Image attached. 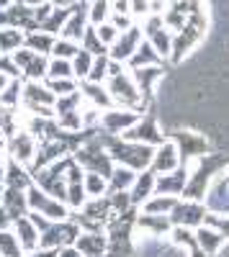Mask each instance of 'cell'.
I'll use <instances>...</instances> for the list:
<instances>
[{"instance_id":"cell-1","label":"cell","mask_w":229,"mask_h":257,"mask_svg":"<svg viewBox=\"0 0 229 257\" xmlns=\"http://www.w3.org/2000/svg\"><path fill=\"white\" fill-rule=\"evenodd\" d=\"M106 88L116 103V108H129V111H139V113H147L150 105L144 103L137 82L132 77V72L127 70V64L121 62H113L111 59V70H108V77H106Z\"/></svg>"},{"instance_id":"cell-2","label":"cell","mask_w":229,"mask_h":257,"mask_svg":"<svg viewBox=\"0 0 229 257\" xmlns=\"http://www.w3.org/2000/svg\"><path fill=\"white\" fill-rule=\"evenodd\" d=\"M100 139L106 144L108 155L116 165L121 167H129L134 173H144V170L152 167V157H155V147L147 144H139V142H129L124 137H108L100 132Z\"/></svg>"},{"instance_id":"cell-3","label":"cell","mask_w":229,"mask_h":257,"mask_svg":"<svg viewBox=\"0 0 229 257\" xmlns=\"http://www.w3.org/2000/svg\"><path fill=\"white\" fill-rule=\"evenodd\" d=\"M72 157L80 162V167L85 170V173H100L103 178H111L113 167H116V162L111 160V155H108L106 144H103L100 134L85 139V144H82L80 149H75Z\"/></svg>"},{"instance_id":"cell-4","label":"cell","mask_w":229,"mask_h":257,"mask_svg":"<svg viewBox=\"0 0 229 257\" xmlns=\"http://www.w3.org/2000/svg\"><path fill=\"white\" fill-rule=\"evenodd\" d=\"M54 103H57V95L47 88V82H36V80L24 82V98H21V105L26 108L29 116L54 118Z\"/></svg>"},{"instance_id":"cell-5","label":"cell","mask_w":229,"mask_h":257,"mask_svg":"<svg viewBox=\"0 0 229 257\" xmlns=\"http://www.w3.org/2000/svg\"><path fill=\"white\" fill-rule=\"evenodd\" d=\"M170 139L178 144L180 160H183V165H188V167H193L196 162H201V160H206L211 155L209 139H206L203 134H198V132H191V128H178V132L170 134Z\"/></svg>"},{"instance_id":"cell-6","label":"cell","mask_w":229,"mask_h":257,"mask_svg":"<svg viewBox=\"0 0 229 257\" xmlns=\"http://www.w3.org/2000/svg\"><path fill=\"white\" fill-rule=\"evenodd\" d=\"M26 196H29V211L34 213H41V216H47L49 221H67L72 216V211L67 203H62L57 198H52L47 190H41L39 185H31L26 190Z\"/></svg>"},{"instance_id":"cell-7","label":"cell","mask_w":229,"mask_h":257,"mask_svg":"<svg viewBox=\"0 0 229 257\" xmlns=\"http://www.w3.org/2000/svg\"><path fill=\"white\" fill-rule=\"evenodd\" d=\"M142 34L162 59H170V54H173V31L165 26L162 13H150L147 18H144L142 21Z\"/></svg>"},{"instance_id":"cell-8","label":"cell","mask_w":229,"mask_h":257,"mask_svg":"<svg viewBox=\"0 0 229 257\" xmlns=\"http://www.w3.org/2000/svg\"><path fill=\"white\" fill-rule=\"evenodd\" d=\"M80 226L67 219V221H54L47 231H41L39 237V247L41 249H62V247H72L80 237Z\"/></svg>"},{"instance_id":"cell-9","label":"cell","mask_w":229,"mask_h":257,"mask_svg":"<svg viewBox=\"0 0 229 257\" xmlns=\"http://www.w3.org/2000/svg\"><path fill=\"white\" fill-rule=\"evenodd\" d=\"M209 219V208H206L203 201H188V198H180L178 206L170 213V221L173 226H183V229H198L206 224Z\"/></svg>"},{"instance_id":"cell-10","label":"cell","mask_w":229,"mask_h":257,"mask_svg":"<svg viewBox=\"0 0 229 257\" xmlns=\"http://www.w3.org/2000/svg\"><path fill=\"white\" fill-rule=\"evenodd\" d=\"M144 113L139 111H129V108H111V111H103L100 113V132L108 134V137H124L129 128L142 118Z\"/></svg>"},{"instance_id":"cell-11","label":"cell","mask_w":229,"mask_h":257,"mask_svg":"<svg viewBox=\"0 0 229 257\" xmlns=\"http://www.w3.org/2000/svg\"><path fill=\"white\" fill-rule=\"evenodd\" d=\"M203 36H206V29L193 26V24H185L180 31H175L173 34V54H170V62L173 64H180L203 41Z\"/></svg>"},{"instance_id":"cell-12","label":"cell","mask_w":229,"mask_h":257,"mask_svg":"<svg viewBox=\"0 0 229 257\" xmlns=\"http://www.w3.org/2000/svg\"><path fill=\"white\" fill-rule=\"evenodd\" d=\"M173 231V221L170 216H157V213H142L134 219V237L142 239H162L170 237Z\"/></svg>"},{"instance_id":"cell-13","label":"cell","mask_w":229,"mask_h":257,"mask_svg":"<svg viewBox=\"0 0 229 257\" xmlns=\"http://www.w3.org/2000/svg\"><path fill=\"white\" fill-rule=\"evenodd\" d=\"M124 139L147 144V147H160L168 137L162 134V128H160V123H157V118H155L152 113H144V116L129 128V132L124 134Z\"/></svg>"},{"instance_id":"cell-14","label":"cell","mask_w":229,"mask_h":257,"mask_svg":"<svg viewBox=\"0 0 229 257\" xmlns=\"http://www.w3.org/2000/svg\"><path fill=\"white\" fill-rule=\"evenodd\" d=\"M0 29H21V31H39V24L34 18V8L26 3H13L6 11H0Z\"/></svg>"},{"instance_id":"cell-15","label":"cell","mask_w":229,"mask_h":257,"mask_svg":"<svg viewBox=\"0 0 229 257\" xmlns=\"http://www.w3.org/2000/svg\"><path fill=\"white\" fill-rule=\"evenodd\" d=\"M36 149H39V139L26 132V128H18V132L8 139V157L16 160L18 165H31L36 157Z\"/></svg>"},{"instance_id":"cell-16","label":"cell","mask_w":229,"mask_h":257,"mask_svg":"<svg viewBox=\"0 0 229 257\" xmlns=\"http://www.w3.org/2000/svg\"><path fill=\"white\" fill-rule=\"evenodd\" d=\"M203 203H206V208H209V213H214V216H229V175L224 173V170L211 180Z\"/></svg>"},{"instance_id":"cell-17","label":"cell","mask_w":229,"mask_h":257,"mask_svg":"<svg viewBox=\"0 0 229 257\" xmlns=\"http://www.w3.org/2000/svg\"><path fill=\"white\" fill-rule=\"evenodd\" d=\"M144 41V34H142V26L134 24L129 31H121V36L113 41V47L108 49V57L113 62H121V64H127L132 59V54L139 49V44Z\"/></svg>"},{"instance_id":"cell-18","label":"cell","mask_w":229,"mask_h":257,"mask_svg":"<svg viewBox=\"0 0 229 257\" xmlns=\"http://www.w3.org/2000/svg\"><path fill=\"white\" fill-rule=\"evenodd\" d=\"M183 165L180 160V149L178 144L168 137L160 147H155V157H152V170L157 175H165V173H173V170H178Z\"/></svg>"},{"instance_id":"cell-19","label":"cell","mask_w":229,"mask_h":257,"mask_svg":"<svg viewBox=\"0 0 229 257\" xmlns=\"http://www.w3.org/2000/svg\"><path fill=\"white\" fill-rule=\"evenodd\" d=\"M188 178H191V167L188 165H180L178 170H173V173L157 175V193H160V196L183 198L185 185H188Z\"/></svg>"},{"instance_id":"cell-20","label":"cell","mask_w":229,"mask_h":257,"mask_svg":"<svg viewBox=\"0 0 229 257\" xmlns=\"http://www.w3.org/2000/svg\"><path fill=\"white\" fill-rule=\"evenodd\" d=\"M88 26H90V18H88V3H77V6H72V13H70V18H67V24H65V29H62V39H70V41H82V36H85V31H88Z\"/></svg>"},{"instance_id":"cell-21","label":"cell","mask_w":229,"mask_h":257,"mask_svg":"<svg viewBox=\"0 0 229 257\" xmlns=\"http://www.w3.org/2000/svg\"><path fill=\"white\" fill-rule=\"evenodd\" d=\"M82 257H108V234L106 231H80L75 242Z\"/></svg>"},{"instance_id":"cell-22","label":"cell","mask_w":229,"mask_h":257,"mask_svg":"<svg viewBox=\"0 0 229 257\" xmlns=\"http://www.w3.org/2000/svg\"><path fill=\"white\" fill-rule=\"evenodd\" d=\"M80 93H82V100L90 103V105H95L98 111H111V108H116V103H113L108 88H106L103 82L82 80V82H80Z\"/></svg>"},{"instance_id":"cell-23","label":"cell","mask_w":229,"mask_h":257,"mask_svg":"<svg viewBox=\"0 0 229 257\" xmlns=\"http://www.w3.org/2000/svg\"><path fill=\"white\" fill-rule=\"evenodd\" d=\"M157 193V173L150 167V170H144V173L137 175L132 190H129V196H132V203L137 208H142V203H147L152 196Z\"/></svg>"},{"instance_id":"cell-24","label":"cell","mask_w":229,"mask_h":257,"mask_svg":"<svg viewBox=\"0 0 229 257\" xmlns=\"http://www.w3.org/2000/svg\"><path fill=\"white\" fill-rule=\"evenodd\" d=\"M129 72H132V77H134V82H137V88H139L144 103L150 105L157 82L162 80V64H155V67H142V70H129Z\"/></svg>"},{"instance_id":"cell-25","label":"cell","mask_w":229,"mask_h":257,"mask_svg":"<svg viewBox=\"0 0 229 257\" xmlns=\"http://www.w3.org/2000/svg\"><path fill=\"white\" fill-rule=\"evenodd\" d=\"M196 242H198V247L203 249L206 257H216V254L221 252V247L226 244V237H224L216 226L203 224V226L196 229Z\"/></svg>"},{"instance_id":"cell-26","label":"cell","mask_w":229,"mask_h":257,"mask_svg":"<svg viewBox=\"0 0 229 257\" xmlns=\"http://www.w3.org/2000/svg\"><path fill=\"white\" fill-rule=\"evenodd\" d=\"M3 211L11 216V221H18L29 213V196L26 190H18V188H6V196H3Z\"/></svg>"},{"instance_id":"cell-27","label":"cell","mask_w":229,"mask_h":257,"mask_svg":"<svg viewBox=\"0 0 229 257\" xmlns=\"http://www.w3.org/2000/svg\"><path fill=\"white\" fill-rule=\"evenodd\" d=\"M13 231H16V237H18L21 247H24V252H34V249H39V237H41V231L34 226V221L29 219V213H26L24 219L13 221Z\"/></svg>"},{"instance_id":"cell-28","label":"cell","mask_w":229,"mask_h":257,"mask_svg":"<svg viewBox=\"0 0 229 257\" xmlns=\"http://www.w3.org/2000/svg\"><path fill=\"white\" fill-rule=\"evenodd\" d=\"M34 185L31 170H26L24 165H18L16 160L8 157L6 162V188H18V190H29Z\"/></svg>"},{"instance_id":"cell-29","label":"cell","mask_w":229,"mask_h":257,"mask_svg":"<svg viewBox=\"0 0 229 257\" xmlns=\"http://www.w3.org/2000/svg\"><path fill=\"white\" fill-rule=\"evenodd\" d=\"M155 64H162V57L155 52V47L147 39L139 44V49L132 54V59L127 62V70H142V67H155Z\"/></svg>"},{"instance_id":"cell-30","label":"cell","mask_w":229,"mask_h":257,"mask_svg":"<svg viewBox=\"0 0 229 257\" xmlns=\"http://www.w3.org/2000/svg\"><path fill=\"white\" fill-rule=\"evenodd\" d=\"M54 44H57V36L39 29V31L26 34V44H24V47H26V49H31V52H36V54H47V57H52Z\"/></svg>"},{"instance_id":"cell-31","label":"cell","mask_w":229,"mask_h":257,"mask_svg":"<svg viewBox=\"0 0 229 257\" xmlns=\"http://www.w3.org/2000/svg\"><path fill=\"white\" fill-rule=\"evenodd\" d=\"M180 198L175 196H160V193H155V196L147 201V203H142V213H157V216H170L173 208L178 206Z\"/></svg>"},{"instance_id":"cell-32","label":"cell","mask_w":229,"mask_h":257,"mask_svg":"<svg viewBox=\"0 0 229 257\" xmlns=\"http://www.w3.org/2000/svg\"><path fill=\"white\" fill-rule=\"evenodd\" d=\"M137 175H139V173H134V170H129V167H121V165H116V167H113V173H111V178H108V193H121V190H132V185H134Z\"/></svg>"},{"instance_id":"cell-33","label":"cell","mask_w":229,"mask_h":257,"mask_svg":"<svg viewBox=\"0 0 229 257\" xmlns=\"http://www.w3.org/2000/svg\"><path fill=\"white\" fill-rule=\"evenodd\" d=\"M26 44V31L21 29H0V54H13Z\"/></svg>"},{"instance_id":"cell-34","label":"cell","mask_w":229,"mask_h":257,"mask_svg":"<svg viewBox=\"0 0 229 257\" xmlns=\"http://www.w3.org/2000/svg\"><path fill=\"white\" fill-rule=\"evenodd\" d=\"M21 98H24V82H21V80H11L8 88L0 93V108L16 111L18 105H21Z\"/></svg>"},{"instance_id":"cell-35","label":"cell","mask_w":229,"mask_h":257,"mask_svg":"<svg viewBox=\"0 0 229 257\" xmlns=\"http://www.w3.org/2000/svg\"><path fill=\"white\" fill-rule=\"evenodd\" d=\"M0 257H26L24 247H21V242H18L13 229H3V231H0Z\"/></svg>"},{"instance_id":"cell-36","label":"cell","mask_w":229,"mask_h":257,"mask_svg":"<svg viewBox=\"0 0 229 257\" xmlns=\"http://www.w3.org/2000/svg\"><path fill=\"white\" fill-rule=\"evenodd\" d=\"M49 59H52V57H47V54H34V59L26 64V70H24V77H26V80H36V82L47 80Z\"/></svg>"},{"instance_id":"cell-37","label":"cell","mask_w":229,"mask_h":257,"mask_svg":"<svg viewBox=\"0 0 229 257\" xmlns=\"http://www.w3.org/2000/svg\"><path fill=\"white\" fill-rule=\"evenodd\" d=\"M70 13H72V8H57L54 6V11L49 13V18L41 24V31H47V34H62V29H65V24H67V18H70Z\"/></svg>"},{"instance_id":"cell-38","label":"cell","mask_w":229,"mask_h":257,"mask_svg":"<svg viewBox=\"0 0 229 257\" xmlns=\"http://www.w3.org/2000/svg\"><path fill=\"white\" fill-rule=\"evenodd\" d=\"M47 80H77V77H75V70H72V62H70V59H57V57H52V59H49Z\"/></svg>"},{"instance_id":"cell-39","label":"cell","mask_w":229,"mask_h":257,"mask_svg":"<svg viewBox=\"0 0 229 257\" xmlns=\"http://www.w3.org/2000/svg\"><path fill=\"white\" fill-rule=\"evenodd\" d=\"M88 18L90 26H100L111 18V0H90L88 3Z\"/></svg>"},{"instance_id":"cell-40","label":"cell","mask_w":229,"mask_h":257,"mask_svg":"<svg viewBox=\"0 0 229 257\" xmlns=\"http://www.w3.org/2000/svg\"><path fill=\"white\" fill-rule=\"evenodd\" d=\"M85 193L88 198L108 196V178H103L100 173H85Z\"/></svg>"},{"instance_id":"cell-41","label":"cell","mask_w":229,"mask_h":257,"mask_svg":"<svg viewBox=\"0 0 229 257\" xmlns=\"http://www.w3.org/2000/svg\"><path fill=\"white\" fill-rule=\"evenodd\" d=\"M80 47H82V49H88L93 57H103V54H108V47L100 41V36H98L95 26H88L85 36H82V41H80Z\"/></svg>"},{"instance_id":"cell-42","label":"cell","mask_w":229,"mask_h":257,"mask_svg":"<svg viewBox=\"0 0 229 257\" xmlns=\"http://www.w3.org/2000/svg\"><path fill=\"white\" fill-rule=\"evenodd\" d=\"M93 62L95 57L88 52V49H80V54L72 59V70H75V77L82 82V80H88L90 77V70H93Z\"/></svg>"},{"instance_id":"cell-43","label":"cell","mask_w":229,"mask_h":257,"mask_svg":"<svg viewBox=\"0 0 229 257\" xmlns=\"http://www.w3.org/2000/svg\"><path fill=\"white\" fill-rule=\"evenodd\" d=\"M80 44L77 41H70V39H62V36H57V44H54V49H52V57H57V59H75L77 54H80Z\"/></svg>"},{"instance_id":"cell-44","label":"cell","mask_w":229,"mask_h":257,"mask_svg":"<svg viewBox=\"0 0 229 257\" xmlns=\"http://www.w3.org/2000/svg\"><path fill=\"white\" fill-rule=\"evenodd\" d=\"M47 88L57 95V98H65L80 90V80H44Z\"/></svg>"},{"instance_id":"cell-45","label":"cell","mask_w":229,"mask_h":257,"mask_svg":"<svg viewBox=\"0 0 229 257\" xmlns=\"http://www.w3.org/2000/svg\"><path fill=\"white\" fill-rule=\"evenodd\" d=\"M108 70H111V57L103 54V57H95L93 62V70H90V82H103L106 85V77H108Z\"/></svg>"},{"instance_id":"cell-46","label":"cell","mask_w":229,"mask_h":257,"mask_svg":"<svg viewBox=\"0 0 229 257\" xmlns=\"http://www.w3.org/2000/svg\"><path fill=\"white\" fill-rule=\"evenodd\" d=\"M95 31H98V36H100V41H103V44H106L108 49L113 47V41L121 36V31L111 24V21H106V24H100V26H95Z\"/></svg>"},{"instance_id":"cell-47","label":"cell","mask_w":229,"mask_h":257,"mask_svg":"<svg viewBox=\"0 0 229 257\" xmlns=\"http://www.w3.org/2000/svg\"><path fill=\"white\" fill-rule=\"evenodd\" d=\"M0 72L8 75L11 80H21V70H18V64L13 62L11 54H0Z\"/></svg>"},{"instance_id":"cell-48","label":"cell","mask_w":229,"mask_h":257,"mask_svg":"<svg viewBox=\"0 0 229 257\" xmlns=\"http://www.w3.org/2000/svg\"><path fill=\"white\" fill-rule=\"evenodd\" d=\"M129 8H132V18L137 21V18H147L150 13H152V3L150 0H129Z\"/></svg>"},{"instance_id":"cell-49","label":"cell","mask_w":229,"mask_h":257,"mask_svg":"<svg viewBox=\"0 0 229 257\" xmlns=\"http://www.w3.org/2000/svg\"><path fill=\"white\" fill-rule=\"evenodd\" d=\"M54 11V6L52 3H41V6H36L34 8V18H36V24H39V29H41V24L49 18V13Z\"/></svg>"},{"instance_id":"cell-50","label":"cell","mask_w":229,"mask_h":257,"mask_svg":"<svg viewBox=\"0 0 229 257\" xmlns=\"http://www.w3.org/2000/svg\"><path fill=\"white\" fill-rule=\"evenodd\" d=\"M26 257H59V249H34V252H29Z\"/></svg>"},{"instance_id":"cell-51","label":"cell","mask_w":229,"mask_h":257,"mask_svg":"<svg viewBox=\"0 0 229 257\" xmlns=\"http://www.w3.org/2000/svg\"><path fill=\"white\" fill-rule=\"evenodd\" d=\"M52 6H57V8H72V6H77V3H85V0H49Z\"/></svg>"},{"instance_id":"cell-52","label":"cell","mask_w":229,"mask_h":257,"mask_svg":"<svg viewBox=\"0 0 229 257\" xmlns=\"http://www.w3.org/2000/svg\"><path fill=\"white\" fill-rule=\"evenodd\" d=\"M59 257H82V254H80V249L72 244V247H62V249H59Z\"/></svg>"},{"instance_id":"cell-53","label":"cell","mask_w":229,"mask_h":257,"mask_svg":"<svg viewBox=\"0 0 229 257\" xmlns=\"http://www.w3.org/2000/svg\"><path fill=\"white\" fill-rule=\"evenodd\" d=\"M152 3V13H162L165 6H168V0H150Z\"/></svg>"},{"instance_id":"cell-54","label":"cell","mask_w":229,"mask_h":257,"mask_svg":"<svg viewBox=\"0 0 229 257\" xmlns=\"http://www.w3.org/2000/svg\"><path fill=\"white\" fill-rule=\"evenodd\" d=\"M8 82H11V77H8V75H3V72H0V93H3V90L8 88Z\"/></svg>"},{"instance_id":"cell-55","label":"cell","mask_w":229,"mask_h":257,"mask_svg":"<svg viewBox=\"0 0 229 257\" xmlns=\"http://www.w3.org/2000/svg\"><path fill=\"white\" fill-rule=\"evenodd\" d=\"M21 3H26L29 8H36V6H41V3H49V0H21Z\"/></svg>"},{"instance_id":"cell-56","label":"cell","mask_w":229,"mask_h":257,"mask_svg":"<svg viewBox=\"0 0 229 257\" xmlns=\"http://www.w3.org/2000/svg\"><path fill=\"white\" fill-rule=\"evenodd\" d=\"M0 185H6V165H0Z\"/></svg>"},{"instance_id":"cell-57","label":"cell","mask_w":229,"mask_h":257,"mask_svg":"<svg viewBox=\"0 0 229 257\" xmlns=\"http://www.w3.org/2000/svg\"><path fill=\"white\" fill-rule=\"evenodd\" d=\"M16 3V0H0V11H6L8 6H13Z\"/></svg>"},{"instance_id":"cell-58","label":"cell","mask_w":229,"mask_h":257,"mask_svg":"<svg viewBox=\"0 0 229 257\" xmlns=\"http://www.w3.org/2000/svg\"><path fill=\"white\" fill-rule=\"evenodd\" d=\"M6 144H8V137H6V134H3V128H0V149H3V147H6Z\"/></svg>"},{"instance_id":"cell-59","label":"cell","mask_w":229,"mask_h":257,"mask_svg":"<svg viewBox=\"0 0 229 257\" xmlns=\"http://www.w3.org/2000/svg\"><path fill=\"white\" fill-rule=\"evenodd\" d=\"M3 196H6V185H0V206H3Z\"/></svg>"},{"instance_id":"cell-60","label":"cell","mask_w":229,"mask_h":257,"mask_svg":"<svg viewBox=\"0 0 229 257\" xmlns=\"http://www.w3.org/2000/svg\"><path fill=\"white\" fill-rule=\"evenodd\" d=\"M168 3H188V0H168Z\"/></svg>"},{"instance_id":"cell-61","label":"cell","mask_w":229,"mask_h":257,"mask_svg":"<svg viewBox=\"0 0 229 257\" xmlns=\"http://www.w3.org/2000/svg\"><path fill=\"white\" fill-rule=\"evenodd\" d=\"M224 173H226V175H229V162H226V165H224Z\"/></svg>"},{"instance_id":"cell-62","label":"cell","mask_w":229,"mask_h":257,"mask_svg":"<svg viewBox=\"0 0 229 257\" xmlns=\"http://www.w3.org/2000/svg\"><path fill=\"white\" fill-rule=\"evenodd\" d=\"M0 165H3V149H0Z\"/></svg>"}]
</instances>
